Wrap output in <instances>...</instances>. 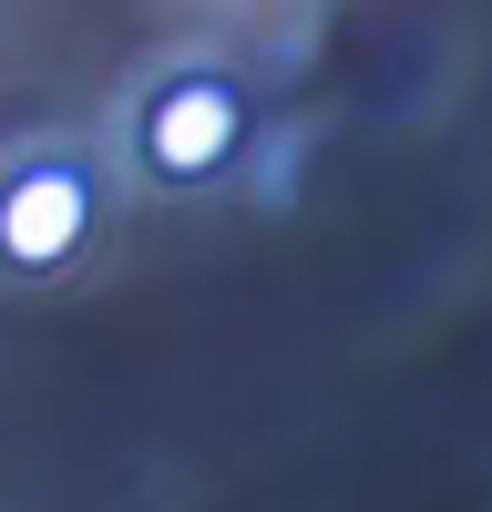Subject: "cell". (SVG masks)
<instances>
[{
	"label": "cell",
	"instance_id": "6da1fadb",
	"mask_svg": "<svg viewBox=\"0 0 492 512\" xmlns=\"http://www.w3.org/2000/svg\"><path fill=\"white\" fill-rule=\"evenodd\" d=\"M246 154V93L226 72H175V82H154L144 113H134V164H144V185H216L226 164Z\"/></svg>",
	"mask_w": 492,
	"mask_h": 512
},
{
	"label": "cell",
	"instance_id": "7a4b0ae2",
	"mask_svg": "<svg viewBox=\"0 0 492 512\" xmlns=\"http://www.w3.org/2000/svg\"><path fill=\"white\" fill-rule=\"evenodd\" d=\"M93 175L82 164H62V154H31V164H11L0 175V267L11 277H52V267H72L82 246H93Z\"/></svg>",
	"mask_w": 492,
	"mask_h": 512
}]
</instances>
